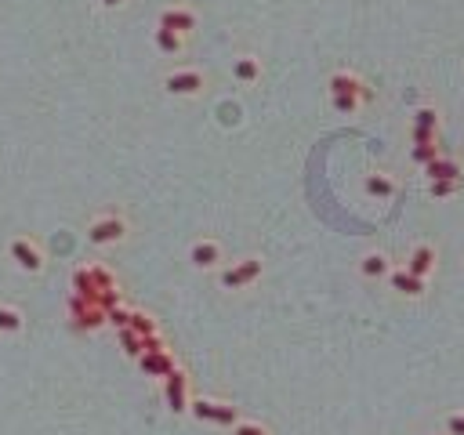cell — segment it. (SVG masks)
<instances>
[{
    "mask_svg": "<svg viewBox=\"0 0 464 435\" xmlns=\"http://www.w3.org/2000/svg\"><path fill=\"white\" fill-rule=\"evenodd\" d=\"M167 399H171V410H185V381L182 374H167Z\"/></svg>",
    "mask_w": 464,
    "mask_h": 435,
    "instance_id": "30bf717a",
    "label": "cell"
},
{
    "mask_svg": "<svg viewBox=\"0 0 464 435\" xmlns=\"http://www.w3.org/2000/svg\"><path fill=\"white\" fill-rule=\"evenodd\" d=\"M123 229H128V225H123L120 218H105V222L91 225V239H95V243H113V239L123 236Z\"/></svg>",
    "mask_w": 464,
    "mask_h": 435,
    "instance_id": "3957f363",
    "label": "cell"
},
{
    "mask_svg": "<svg viewBox=\"0 0 464 435\" xmlns=\"http://www.w3.org/2000/svg\"><path fill=\"white\" fill-rule=\"evenodd\" d=\"M432 265H435V250H432V247H417L414 257H410V272L425 279V276L432 272Z\"/></svg>",
    "mask_w": 464,
    "mask_h": 435,
    "instance_id": "8992f818",
    "label": "cell"
},
{
    "mask_svg": "<svg viewBox=\"0 0 464 435\" xmlns=\"http://www.w3.org/2000/svg\"><path fill=\"white\" fill-rule=\"evenodd\" d=\"M236 76H240V80H254V76H258V62H254V58H240V62H236Z\"/></svg>",
    "mask_w": 464,
    "mask_h": 435,
    "instance_id": "e0dca14e",
    "label": "cell"
},
{
    "mask_svg": "<svg viewBox=\"0 0 464 435\" xmlns=\"http://www.w3.org/2000/svg\"><path fill=\"white\" fill-rule=\"evenodd\" d=\"M330 87H334V95H360V80L348 76V73H337L330 80Z\"/></svg>",
    "mask_w": 464,
    "mask_h": 435,
    "instance_id": "4fadbf2b",
    "label": "cell"
},
{
    "mask_svg": "<svg viewBox=\"0 0 464 435\" xmlns=\"http://www.w3.org/2000/svg\"><path fill=\"white\" fill-rule=\"evenodd\" d=\"M392 283H395L399 294H421V290H425V279L414 276L410 269H407V272H392Z\"/></svg>",
    "mask_w": 464,
    "mask_h": 435,
    "instance_id": "ba28073f",
    "label": "cell"
},
{
    "mask_svg": "<svg viewBox=\"0 0 464 435\" xmlns=\"http://www.w3.org/2000/svg\"><path fill=\"white\" fill-rule=\"evenodd\" d=\"M11 254H15L18 261H22V265H26L29 272H36V269H40V254L33 250L29 239H15V243H11Z\"/></svg>",
    "mask_w": 464,
    "mask_h": 435,
    "instance_id": "52a82bcc",
    "label": "cell"
},
{
    "mask_svg": "<svg viewBox=\"0 0 464 435\" xmlns=\"http://www.w3.org/2000/svg\"><path fill=\"white\" fill-rule=\"evenodd\" d=\"M414 160H417V163L439 160V145H435V142H417V145H414Z\"/></svg>",
    "mask_w": 464,
    "mask_h": 435,
    "instance_id": "5bb4252c",
    "label": "cell"
},
{
    "mask_svg": "<svg viewBox=\"0 0 464 435\" xmlns=\"http://www.w3.org/2000/svg\"><path fill=\"white\" fill-rule=\"evenodd\" d=\"M218 257H221L218 243H196V247H193V261H196L200 269H210V265H218Z\"/></svg>",
    "mask_w": 464,
    "mask_h": 435,
    "instance_id": "8fae6325",
    "label": "cell"
},
{
    "mask_svg": "<svg viewBox=\"0 0 464 435\" xmlns=\"http://www.w3.org/2000/svg\"><path fill=\"white\" fill-rule=\"evenodd\" d=\"M142 366L149 370V374L163 377V374H171V370H175V359L167 356L163 348H156V352H145V356H142Z\"/></svg>",
    "mask_w": 464,
    "mask_h": 435,
    "instance_id": "5b68a950",
    "label": "cell"
},
{
    "mask_svg": "<svg viewBox=\"0 0 464 435\" xmlns=\"http://www.w3.org/2000/svg\"><path fill=\"white\" fill-rule=\"evenodd\" d=\"M367 192H370V196H388V192H392V182H388V178H377V174H374V178L367 182Z\"/></svg>",
    "mask_w": 464,
    "mask_h": 435,
    "instance_id": "ac0fdd59",
    "label": "cell"
},
{
    "mask_svg": "<svg viewBox=\"0 0 464 435\" xmlns=\"http://www.w3.org/2000/svg\"><path fill=\"white\" fill-rule=\"evenodd\" d=\"M236 435H265V431H261L258 424H240V428H236Z\"/></svg>",
    "mask_w": 464,
    "mask_h": 435,
    "instance_id": "603a6c76",
    "label": "cell"
},
{
    "mask_svg": "<svg viewBox=\"0 0 464 435\" xmlns=\"http://www.w3.org/2000/svg\"><path fill=\"white\" fill-rule=\"evenodd\" d=\"M156 44H160V48H163V51H178V48H182V33H171V29H160V33H156Z\"/></svg>",
    "mask_w": 464,
    "mask_h": 435,
    "instance_id": "2e32d148",
    "label": "cell"
},
{
    "mask_svg": "<svg viewBox=\"0 0 464 435\" xmlns=\"http://www.w3.org/2000/svg\"><path fill=\"white\" fill-rule=\"evenodd\" d=\"M428 178H432V182H435V178L457 182V178H460V167H457L453 160H442V156H439V160H432V163H428Z\"/></svg>",
    "mask_w": 464,
    "mask_h": 435,
    "instance_id": "9c48e42d",
    "label": "cell"
},
{
    "mask_svg": "<svg viewBox=\"0 0 464 435\" xmlns=\"http://www.w3.org/2000/svg\"><path fill=\"white\" fill-rule=\"evenodd\" d=\"M102 4H109V8H120V4H123V0H102Z\"/></svg>",
    "mask_w": 464,
    "mask_h": 435,
    "instance_id": "cb8c5ba5",
    "label": "cell"
},
{
    "mask_svg": "<svg viewBox=\"0 0 464 435\" xmlns=\"http://www.w3.org/2000/svg\"><path fill=\"white\" fill-rule=\"evenodd\" d=\"M18 326H22L18 312H11V309H0V330H18Z\"/></svg>",
    "mask_w": 464,
    "mask_h": 435,
    "instance_id": "d6986e66",
    "label": "cell"
},
{
    "mask_svg": "<svg viewBox=\"0 0 464 435\" xmlns=\"http://www.w3.org/2000/svg\"><path fill=\"white\" fill-rule=\"evenodd\" d=\"M258 272H261V261H258V257H250L247 265H240V269H228V272H225V287H243V283L258 279Z\"/></svg>",
    "mask_w": 464,
    "mask_h": 435,
    "instance_id": "277c9868",
    "label": "cell"
},
{
    "mask_svg": "<svg viewBox=\"0 0 464 435\" xmlns=\"http://www.w3.org/2000/svg\"><path fill=\"white\" fill-rule=\"evenodd\" d=\"M363 272H367V276H388V257L370 254V257L363 261Z\"/></svg>",
    "mask_w": 464,
    "mask_h": 435,
    "instance_id": "9a60e30c",
    "label": "cell"
},
{
    "mask_svg": "<svg viewBox=\"0 0 464 435\" xmlns=\"http://www.w3.org/2000/svg\"><path fill=\"white\" fill-rule=\"evenodd\" d=\"M196 413L200 417H210V421H232L236 417L228 406H214V403H196Z\"/></svg>",
    "mask_w": 464,
    "mask_h": 435,
    "instance_id": "7c38bea8",
    "label": "cell"
},
{
    "mask_svg": "<svg viewBox=\"0 0 464 435\" xmlns=\"http://www.w3.org/2000/svg\"><path fill=\"white\" fill-rule=\"evenodd\" d=\"M446 431L450 435H464V413H453V417L446 421Z\"/></svg>",
    "mask_w": 464,
    "mask_h": 435,
    "instance_id": "44dd1931",
    "label": "cell"
},
{
    "mask_svg": "<svg viewBox=\"0 0 464 435\" xmlns=\"http://www.w3.org/2000/svg\"><path fill=\"white\" fill-rule=\"evenodd\" d=\"M334 105L345 109V113H352V109H355V95H334Z\"/></svg>",
    "mask_w": 464,
    "mask_h": 435,
    "instance_id": "7402d4cb",
    "label": "cell"
},
{
    "mask_svg": "<svg viewBox=\"0 0 464 435\" xmlns=\"http://www.w3.org/2000/svg\"><path fill=\"white\" fill-rule=\"evenodd\" d=\"M203 87V76L193 73V69H185V73H171L167 76V91H175V95H196Z\"/></svg>",
    "mask_w": 464,
    "mask_h": 435,
    "instance_id": "6da1fadb",
    "label": "cell"
},
{
    "mask_svg": "<svg viewBox=\"0 0 464 435\" xmlns=\"http://www.w3.org/2000/svg\"><path fill=\"white\" fill-rule=\"evenodd\" d=\"M450 192H457V182H446V178L432 182V196H450Z\"/></svg>",
    "mask_w": 464,
    "mask_h": 435,
    "instance_id": "ffe728a7",
    "label": "cell"
},
{
    "mask_svg": "<svg viewBox=\"0 0 464 435\" xmlns=\"http://www.w3.org/2000/svg\"><path fill=\"white\" fill-rule=\"evenodd\" d=\"M193 26H196V15L193 11H182V8L163 11V18H160V29H171V33H189Z\"/></svg>",
    "mask_w": 464,
    "mask_h": 435,
    "instance_id": "7a4b0ae2",
    "label": "cell"
}]
</instances>
